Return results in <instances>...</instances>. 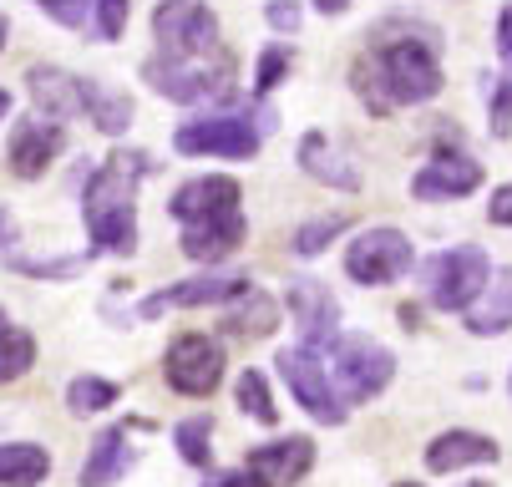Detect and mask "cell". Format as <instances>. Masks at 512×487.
<instances>
[{
  "label": "cell",
  "instance_id": "6da1fadb",
  "mask_svg": "<svg viewBox=\"0 0 512 487\" xmlns=\"http://www.w3.org/2000/svg\"><path fill=\"white\" fill-rule=\"evenodd\" d=\"M350 77H355L360 102L376 117H386L396 107H416V102H431L436 92H442V61H436L431 41L401 36V41L376 46L371 56H360Z\"/></svg>",
  "mask_w": 512,
  "mask_h": 487
},
{
  "label": "cell",
  "instance_id": "f35d334b",
  "mask_svg": "<svg viewBox=\"0 0 512 487\" xmlns=\"http://www.w3.org/2000/svg\"><path fill=\"white\" fill-rule=\"evenodd\" d=\"M315 6H320L325 16H340V11H350V0H315Z\"/></svg>",
  "mask_w": 512,
  "mask_h": 487
},
{
  "label": "cell",
  "instance_id": "7a4b0ae2",
  "mask_svg": "<svg viewBox=\"0 0 512 487\" xmlns=\"http://www.w3.org/2000/svg\"><path fill=\"white\" fill-rule=\"evenodd\" d=\"M148 168H153L148 153H112L92 173L82 219H87L97 249H107V254H132L137 249V214H132V203H137V183H142Z\"/></svg>",
  "mask_w": 512,
  "mask_h": 487
},
{
  "label": "cell",
  "instance_id": "7402d4cb",
  "mask_svg": "<svg viewBox=\"0 0 512 487\" xmlns=\"http://www.w3.org/2000/svg\"><path fill=\"white\" fill-rule=\"evenodd\" d=\"M300 168H305L315 183H330V188H340V193H355V188H360V173L325 143V132H310L305 143H300Z\"/></svg>",
  "mask_w": 512,
  "mask_h": 487
},
{
  "label": "cell",
  "instance_id": "484cf974",
  "mask_svg": "<svg viewBox=\"0 0 512 487\" xmlns=\"http://www.w3.org/2000/svg\"><path fill=\"white\" fill-rule=\"evenodd\" d=\"M224 325H229L234 335H269V330H274V300L249 285V290H244V305H239Z\"/></svg>",
  "mask_w": 512,
  "mask_h": 487
},
{
  "label": "cell",
  "instance_id": "4316f807",
  "mask_svg": "<svg viewBox=\"0 0 512 487\" xmlns=\"http://www.w3.org/2000/svg\"><path fill=\"white\" fill-rule=\"evenodd\" d=\"M112 401H117V386H112V381H102V376H77V381H71V391H66V406L77 411V416L107 411Z\"/></svg>",
  "mask_w": 512,
  "mask_h": 487
},
{
  "label": "cell",
  "instance_id": "9a60e30c",
  "mask_svg": "<svg viewBox=\"0 0 512 487\" xmlns=\"http://www.w3.org/2000/svg\"><path fill=\"white\" fill-rule=\"evenodd\" d=\"M482 188V163H472V158H452V153H442V158H431L416 178H411V193L416 198H426V203H436V198H467V193H477Z\"/></svg>",
  "mask_w": 512,
  "mask_h": 487
},
{
  "label": "cell",
  "instance_id": "9c48e42d",
  "mask_svg": "<svg viewBox=\"0 0 512 487\" xmlns=\"http://www.w3.org/2000/svg\"><path fill=\"white\" fill-rule=\"evenodd\" d=\"M173 148L188 153V158H254L259 153V127H249V117H198V122H183L173 132Z\"/></svg>",
  "mask_w": 512,
  "mask_h": 487
},
{
  "label": "cell",
  "instance_id": "836d02e7",
  "mask_svg": "<svg viewBox=\"0 0 512 487\" xmlns=\"http://www.w3.org/2000/svg\"><path fill=\"white\" fill-rule=\"evenodd\" d=\"M487 102H492V132L507 137L512 132V77L507 82H492V97Z\"/></svg>",
  "mask_w": 512,
  "mask_h": 487
},
{
  "label": "cell",
  "instance_id": "d6a6232c",
  "mask_svg": "<svg viewBox=\"0 0 512 487\" xmlns=\"http://www.w3.org/2000/svg\"><path fill=\"white\" fill-rule=\"evenodd\" d=\"M284 72H289V51H284V46H269V51H264V61H259V77H254V92H259V97H264V92H274Z\"/></svg>",
  "mask_w": 512,
  "mask_h": 487
},
{
  "label": "cell",
  "instance_id": "ffe728a7",
  "mask_svg": "<svg viewBox=\"0 0 512 487\" xmlns=\"http://www.w3.org/2000/svg\"><path fill=\"white\" fill-rule=\"evenodd\" d=\"M467 330L472 335H507L512 330V269H497L487 290L467 305Z\"/></svg>",
  "mask_w": 512,
  "mask_h": 487
},
{
  "label": "cell",
  "instance_id": "52a82bcc",
  "mask_svg": "<svg viewBox=\"0 0 512 487\" xmlns=\"http://www.w3.org/2000/svg\"><path fill=\"white\" fill-rule=\"evenodd\" d=\"M153 36L168 61H198L218 51V21L203 0H163L153 11Z\"/></svg>",
  "mask_w": 512,
  "mask_h": 487
},
{
  "label": "cell",
  "instance_id": "44dd1931",
  "mask_svg": "<svg viewBox=\"0 0 512 487\" xmlns=\"http://www.w3.org/2000/svg\"><path fill=\"white\" fill-rule=\"evenodd\" d=\"M132 467V442H127V427H107L97 442H92V452H87V462H82V487H107V482H117L122 472Z\"/></svg>",
  "mask_w": 512,
  "mask_h": 487
},
{
  "label": "cell",
  "instance_id": "30bf717a",
  "mask_svg": "<svg viewBox=\"0 0 512 487\" xmlns=\"http://www.w3.org/2000/svg\"><path fill=\"white\" fill-rule=\"evenodd\" d=\"M168 386L178 396H213V386L224 381V351L208 335H178L168 345Z\"/></svg>",
  "mask_w": 512,
  "mask_h": 487
},
{
  "label": "cell",
  "instance_id": "f1b7e54d",
  "mask_svg": "<svg viewBox=\"0 0 512 487\" xmlns=\"http://www.w3.org/2000/svg\"><path fill=\"white\" fill-rule=\"evenodd\" d=\"M213 422L208 416H188V422L178 427V452H183V462H193V467H208L213 462Z\"/></svg>",
  "mask_w": 512,
  "mask_h": 487
},
{
  "label": "cell",
  "instance_id": "8992f818",
  "mask_svg": "<svg viewBox=\"0 0 512 487\" xmlns=\"http://www.w3.org/2000/svg\"><path fill=\"white\" fill-rule=\"evenodd\" d=\"M492 280V264L477 244H457L447 254H436L426 269V300L436 310H467Z\"/></svg>",
  "mask_w": 512,
  "mask_h": 487
},
{
  "label": "cell",
  "instance_id": "e575fe53",
  "mask_svg": "<svg viewBox=\"0 0 512 487\" xmlns=\"http://www.w3.org/2000/svg\"><path fill=\"white\" fill-rule=\"evenodd\" d=\"M269 26L274 31H300V6H295V0H269Z\"/></svg>",
  "mask_w": 512,
  "mask_h": 487
},
{
  "label": "cell",
  "instance_id": "e0dca14e",
  "mask_svg": "<svg viewBox=\"0 0 512 487\" xmlns=\"http://www.w3.org/2000/svg\"><path fill=\"white\" fill-rule=\"evenodd\" d=\"M61 148H66V137H61L56 122H41V117L16 122V132H11V173L16 178H41Z\"/></svg>",
  "mask_w": 512,
  "mask_h": 487
},
{
  "label": "cell",
  "instance_id": "7bdbcfd3",
  "mask_svg": "<svg viewBox=\"0 0 512 487\" xmlns=\"http://www.w3.org/2000/svg\"><path fill=\"white\" fill-rule=\"evenodd\" d=\"M396 487H416V482H396Z\"/></svg>",
  "mask_w": 512,
  "mask_h": 487
},
{
  "label": "cell",
  "instance_id": "d590c367",
  "mask_svg": "<svg viewBox=\"0 0 512 487\" xmlns=\"http://www.w3.org/2000/svg\"><path fill=\"white\" fill-rule=\"evenodd\" d=\"M487 219H492V224H507V229H512V183H502V188L492 193V203H487Z\"/></svg>",
  "mask_w": 512,
  "mask_h": 487
},
{
  "label": "cell",
  "instance_id": "ee69618b",
  "mask_svg": "<svg viewBox=\"0 0 512 487\" xmlns=\"http://www.w3.org/2000/svg\"><path fill=\"white\" fill-rule=\"evenodd\" d=\"M507 386H512V381H507Z\"/></svg>",
  "mask_w": 512,
  "mask_h": 487
},
{
  "label": "cell",
  "instance_id": "d6986e66",
  "mask_svg": "<svg viewBox=\"0 0 512 487\" xmlns=\"http://www.w3.org/2000/svg\"><path fill=\"white\" fill-rule=\"evenodd\" d=\"M482 462H497V442L482 432H442L426 447L431 472H457V467H482Z\"/></svg>",
  "mask_w": 512,
  "mask_h": 487
},
{
  "label": "cell",
  "instance_id": "277c9868",
  "mask_svg": "<svg viewBox=\"0 0 512 487\" xmlns=\"http://www.w3.org/2000/svg\"><path fill=\"white\" fill-rule=\"evenodd\" d=\"M330 366H335V381H340L345 401H371L396 376V356L371 335H335L330 340Z\"/></svg>",
  "mask_w": 512,
  "mask_h": 487
},
{
  "label": "cell",
  "instance_id": "4fadbf2b",
  "mask_svg": "<svg viewBox=\"0 0 512 487\" xmlns=\"http://www.w3.org/2000/svg\"><path fill=\"white\" fill-rule=\"evenodd\" d=\"M239 198H244V193H239L234 178L213 173V178H193V183H183V188L173 193V203H168V214H173L178 224H198V219H213V214H234Z\"/></svg>",
  "mask_w": 512,
  "mask_h": 487
},
{
  "label": "cell",
  "instance_id": "f546056e",
  "mask_svg": "<svg viewBox=\"0 0 512 487\" xmlns=\"http://www.w3.org/2000/svg\"><path fill=\"white\" fill-rule=\"evenodd\" d=\"M340 229H345V214H330V219H315V224H305V229L295 234V254H305V259H310V254H320V249H325V244H330Z\"/></svg>",
  "mask_w": 512,
  "mask_h": 487
},
{
  "label": "cell",
  "instance_id": "8d00e7d4",
  "mask_svg": "<svg viewBox=\"0 0 512 487\" xmlns=\"http://www.w3.org/2000/svg\"><path fill=\"white\" fill-rule=\"evenodd\" d=\"M208 487H264L249 467H239V472H218V477H208Z\"/></svg>",
  "mask_w": 512,
  "mask_h": 487
},
{
  "label": "cell",
  "instance_id": "cb8c5ba5",
  "mask_svg": "<svg viewBox=\"0 0 512 487\" xmlns=\"http://www.w3.org/2000/svg\"><path fill=\"white\" fill-rule=\"evenodd\" d=\"M87 112H92V122L102 127V132H127V122H132V102H127V92H107L102 82H87Z\"/></svg>",
  "mask_w": 512,
  "mask_h": 487
},
{
  "label": "cell",
  "instance_id": "5b68a950",
  "mask_svg": "<svg viewBox=\"0 0 512 487\" xmlns=\"http://www.w3.org/2000/svg\"><path fill=\"white\" fill-rule=\"evenodd\" d=\"M279 376H284L289 396H295L315 422H325V427L345 422L340 391L330 386V366H325V356L315 351V345H284V351H279Z\"/></svg>",
  "mask_w": 512,
  "mask_h": 487
},
{
  "label": "cell",
  "instance_id": "4dcf8cb0",
  "mask_svg": "<svg viewBox=\"0 0 512 487\" xmlns=\"http://www.w3.org/2000/svg\"><path fill=\"white\" fill-rule=\"evenodd\" d=\"M127 11H132V0H97V11H92L97 36H102V41H117V36L127 31Z\"/></svg>",
  "mask_w": 512,
  "mask_h": 487
},
{
  "label": "cell",
  "instance_id": "ac0fdd59",
  "mask_svg": "<svg viewBox=\"0 0 512 487\" xmlns=\"http://www.w3.org/2000/svg\"><path fill=\"white\" fill-rule=\"evenodd\" d=\"M31 82V97L46 117H77L87 112V82L71 77V72H56V66H31L26 72Z\"/></svg>",
  "mask_w": 512,
  "mask_h": 487
},
{
  "label": "cell",
  "instance_id": "b9f144b4",
  "mask_svg": "<svg viewBox=\"0 0 512 487\" xmlns=\"http://www.w3.org/2000/svg\"><path fill=\"white\" fill-rule=\"evenodd\" d=\"M0 330H6V310H0Z\"/></svg>",
  "mask_w": 512,
  "mask_h": 487
},
{
  "label": "cell",
  "instance_id": "2e32d148",
  "mask_svg": "<svg viewBox=\"0 0 512 487\" xmlns=\"http://www.w3.org/2000/svg\"><path fill=\"white\" fill-rule=\"evenodd\" d=\"M249 290L244 274H198V280H183L163 295H153L148 305H142V315H158V310H198V305H224V300H239Z\"/></svg>",
  "mask_w": 512,
  "mask_h": 487
},
{
  "label": "cell",
  "instance_id": "d4e9b609",
  "mask_svg": "<svg viewBox=\"0 0 512 487\" xmlns=\"http://www.w3.org/2000/svg\"><path fill=\"white\" fill-rule=\"evenodd\" d=\"M31 361H36V340H31L26 330H16V325L0 330V386L16 381V376H26Z\"/></svg>",
  "mask_w": 512,
  "mask_h": 487
},
{
  "label": "cell",
  "instance_id": "8fae6325",
  "mask_svg": "<svg viewBox=\"0 0 512 487\" xmlns=\"http://www.w3.org/2000/svg\"><path fill=\"white\" fill-rule=\"evenodd\" d=\"M289 315L300 325V345H330L340 335V305L320 280H289Z\"/></svg>",
  "mask_w": 512,
  "mask_h": 487
},
{
  "label": "cell",
  "instance_id": "60d3db41",
  "mask_svg": "<svg viewBox=\"0 0 512 487\" xmlns=\"http://www.w3.org/2000/svg\"><path fill=\"white\" fill-rule=\"evenodd\" d=\"M0 46H6V16H0Z\"/></svg>",
  "mask_w": 512,
  "mask_h": 487
},
{
  "label": "cell",
  "instance_id": "83f0119b",
  "mask_svg": "<svg viewBox=\"0 0 512 487\" xmlns=\"http://www.w3.org/2000/svg\"><path fill=\"white\" fill-rule=\"evenodd\" d=\"M239 406L254 416L259 427H274V422H279V406H274V396H269V386H264L259 371H244V376H239Z\"/></svg>",
  "mask_w": 512,
  "mask_h": 487
},
{
  "label": "cell",
  "instance_id": "7c38bea8",
  "mask_svg": "<svg viewBox=\"0 0 512 487\" xmlns=\"http://www.w3.org/2000/svg\"><path fill=\"white\" fill-rule=\"evenodd\" d=\"M264 487H295L310 467H315V442L310 437H279V442H264L249 452L244 462Z\"/></svg>",
  "mask_w": 512,
  "mask_h": 487
},
{
  "label": "cell",
  "instance_id": "1f68e13d",
  "mask_svg": "<svg viewBox=\"0 0 512 487\" xmlns=\"http://www.w3.org/2000/svg\"><path fill=\"white\" fill-rule=\"evenodd\" d=\"M36 6H41L51 21H61V26H82V21L97 11V0H36Z\"/></svg>",
  "mask_w": 512,
  "mask_h": 487
},
{
  "label": "cell",
  "instance_id": "5bb4252c",
  "mask_svg": "<svg viewBox=\"0 0 512 487\" xmlns=\"http://www.w3.org/2000/svg\"><path fill=\"white\" fill-rule=\"evenodd\" d=\"M244 234H249L244 208H234V214H213V219L183 224V254L198 259V264H218V259H229L244 244Z\"/></svg>",
  "mask_w": 512,
  "mask_h": 487
},
{
  "label": "cell",
  "instance_id": "603a6c76",
  "mask_svg": "<svg viewBox=\"0 0 512 487\" xmlns=\"http://www.w3.org/2000/svg\"><path fill=\"white\" fill-rule=\"evenodd\" d=\"M51 472L46 447L36 442H6L0 447V487H36Z\"/></svg>",
  "mask_w": 512,
  "mask_h": 487
},
{
  "label": "cell",
  "instance_id": "3957f363",
  "mask_svg": "<svg viewBox=\"0 0 512 487\" xmlns=\"http://www.w3.org/2000/svg\"><path fill=\"white\" fill-rule=\"evenodd\" d=\"M142 82H148L158 97L183 102V107L224 102V97H234V56L229 51H213V56H198V61L153 56L148 66H142Z\"/></svg>",
  "mask_w": 512,
  "mask_h": 487
},
{
  "label": "cell",
  "instance_id": "ba28073f",
  "mask_svg": "<svg viewBox=\"0 0 512 487\" xmlns=\"http://www.w3.org/2000/svg\"><path fill=\"white\" fill-rule=\"evenodd\" d=\"M411 259H416V249L401 229H365L345 249V274L355 285H391L411 269Z\"/></svg>",
  "mask_w": 512,
  "mask_h": 487
},
{
  "label": "cell",
  "instance_id": "74e56055",
  "mask_svg": "<svg viewBox=\"0 0 512 487\" xmlns=\"http://www.w3.org/2000/svg\"><path fill=\"white\" fill-rule=\"evenodd\" d=\"M497 51L512 66V6H502V16H497Z\"/></svg>",
  "mask_w": 512,
  "mask_h": 487
},
{
  "label": "cell",
  "instance_id": "ab89813d",
  "mask_svg": "<svg viewBox=\"0 0 512 487\" xmlns=\"http://www.w3.org/2000/svg\"><path fill=\"white\" fill-rule=\"evenodd\" d=\"M6 112H11V92H0V122H6Z\"/></svg>",
  "mask_w": 512,
  "mask_h": 487
}]
</instances>
